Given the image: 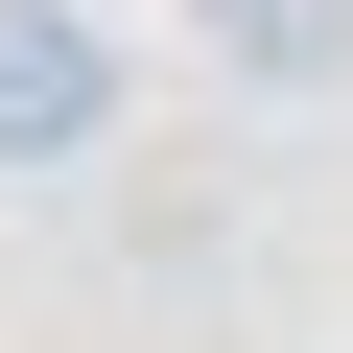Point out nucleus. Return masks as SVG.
<instances>
[{
    "label": "nucleus",
    "mask_w": 353,
    "mask_h": 353,
    "mask_svg": "<svg viewBox=\"0 0 353 353\" xmlns=\"http://www.w3.org/2000/svg\"><path fill=\"white\" fill-rule=\"evenodd\" d=\"M189 48H212L236 94H330V71H353V0H189Z\"/></svg>",
    "instance_id": "2"
},
{
    "label": "nucleus",
    "mask_w": 353,
    "mask_h": 353,
    "mask_svg": "<svg viewBox=\"0 0 353 353\" xmlns=\"http://www.w3.org/2000/svg\"><path fill=\"white\" fill-rule=\"evenodd\" d=\"M118 141V48H94V0H0V189H48V165Z\"/></svg>",
    "instance_id": "1"
}]
</instances>
